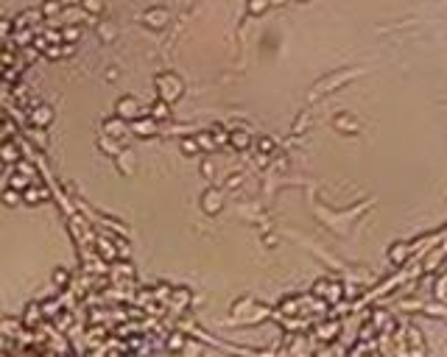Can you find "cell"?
Listing matches in <instances>:
<instances>
[{
    "label": "cell",
    "instance_id": "obj_19",
    "mask_svg": "<svg viewBox=\"0 0 447 357\" xmlns=\"http://www.w3.org/2000/svg\"><path fill=\"white\" fill-rule=\"evenodd\" d=\"M81 9L92 11V14H101L103 11V0H81Z\"/></svg>",
    "mask_w": 447,
    "mask_h": 357
},
{
    "label": "cell",
    "instance_id": "obj_28",
    "mask_svg": "<svg viewBox=\"0 0 447 357\" xmlns=\"http://www.w3.org/2000/svg\"><path fill=\"white\" fill-rule=\"evenodd\" d=\"M335 126H338V129H346V131H358V123H349L346 117H338Z\"/></svg>",
    "mask_w": 447,
    "mask_h": 357
},
{
    "label": "cell",
    "instance_id": "obj_5",
    "mask_svg": "<svg viewBox=\"0 0 447 357\" xmlns=\"http://www.w3.org/2000/svg\"><path fill=\"white\" fill-rule=\"evenodd\" d=\"M143 20H145L148 28H162V25L168 22V11L165 9H148L143 14Z\"/></svg>",
    "mask_w": 447,
    "mask_h": 357
},
{
    "label": "cell",
    "instance_id": "obj_20",
    "mask_svg": "<svg viewBox=\"0 0 447 357\" xmlns=\"http://www.w3.org/2000/svg\"><path fill=\"white\" fill-rule=\"evenodd\" d=\"M9 187H14V190H20V193H22V190L28 187V178L22 176V173H14V176H11V181H9Z\"/></svg>",
    "mask_w": 447,
    "mask_h": 357
},
{
    "label": "cell",
    "instance_id": "obj_8",
    "mask_svg": "<svg viewBox=\"0 0 447 357\" xmlns=\"http://www.w3.org/2000/svg\"><path fill=\"white\" fill-rule=\"evenodd\" d=\"M51 120H53V112H51V106H36V109H34V114H31V123H34V126H39V129H42V126H48Z\"/></svg>",
    "mask_w": 447,
    "mask_h": 357
},
{
    "label": "cell",
    "instance_id": "obj_17",
    "mask_svg": "<svg viewBox=\"0 0 447 357\" xmlns=\"http://www.w3.org/2000/svg\"><path fill=\"white\" fill-rule=\"evenodd\" d=\"M62 11V0H45L42 3V17H53Z\"/></svg>",
    "mask_w": 447,
    "mask_h": 357
},
{
    "label": "cell",
    "instance_id": "obj_9",
    "mask_svg": "<svg viewBox=\"0 0 447 357\" xmlns=\"http://www.w3.org/2000/svg\"><path fill=\"white\" fill-rule=\"evenodd\" d=\"M48 198V190L45 187H25L22 190V201L25 204H39V201Z\"/></svg>",
    "mask_w": 447,
    "mask_h": 357
},
{
    "label": "cell",
    "instance_id": "obj_31",
    "mask_svg": "<svg viewBox=\"0 0 447 357\" xmlns=\"http://www.w3.org/2000/svg\"><path fill=\"white\" fill-rule=\"evenodd\" d=\"M182 343H185V338H171V349H182Z\"/></svg>",
    "mask_w": 447,
    "mask_h": 357
},
{
    "label": "cell",
    "instance_id": "obj_10",
    "mask_svg": "<svg viewBox=\"0 0 447 357\" xmlns=\"http://www.w3.org/2000/svg\"><path fill=\"white\" fill-rule=\"evenodd\" d=\"M148 114H151V117H154V120H168V117H171V109H168V100H154V103H151V109H148Z\"/></svg>",
    "mask_w": 447,
    "mask_h": 357
},
{
    "label": "cell",
    "instance_id": "obj_3",
    "mask_svg": "<svg viewBox=\"0 0 447 357\" xmlns=\"http://www.w3.org/2000/svg\"><path fill=\"white\" fill-rule=\"evenodd\" d=\"M137 114H140V112H137V100L134 98L126 95V98L118 100V117H120V120H134Z\"/></svg>",
    "mask_w": 447,
    "mask_h": 357
},
{
    "label": "cell",
    "instance_id": "obj_32",
    "mask_svg": "<svg viewBox=\"0 0 447 357\" xmlns=\"http://www.w3.org/2000/svg\"><path fill=\"white\" fill-rule=\"evenodd\" d=\"M3 170H6V159L0 156V176H3Z\"/></svg>",
    "mask_w": 447,
    "mask_h": 357
},
{
    "label": "cell",
    "instance_id": "obj_7",
    "mask_svg": "<svg viewBox=\"0 0 447 357\" xmlns=\"http://www.w3.org/2000/svg\"><path fill=\"white\" fill-rule=\"evenodd\" d=\"M316 293H319V296H324V299H330V301H338V299H341V285H333V282H319V285H316Z\"/></svg>",
    "mask_w": 447,
    "mask_h": 357
},
{
    "label": "cell",
    "instance_id": "obj_21",
    "mask_svg": "<svg viewBox=\"0 0 447 357\" xmlns=\"http://www.w3.org/2000/svg\"><path fill=\"white\" fill-rule=\"evenodd\" d=\"M246 9L252 11V14H260V11L268 9V0H249V6H246Z\"/></svg>",
    "mask_w": 447,
    "mask_h": 357
},
{
    "label": "cell",
    "instance_id": "obj_25",
    "mask_svg": "<svg viewBox=\"0 0 447 357\" xmlns=\"http://www.w3.org/2000/svg\"><path fill=\"white\" fill-rule=\"evenodd\" d=\"M106 131H112V137H120V134H123V123L120 120H106Z\"/></svg>",
    "mask_w": 447,
    "mask_h": 357
},
{
    "label": "cell",
    "instance_id": "obj_22",
    "mask_svg": "<svg viewBox=\"0 0 447 357\" xmlns=\"http://www.w3.org/2000/svg\"><path fill=\"white\" fill-rule=\"evenodd\" d=\"M196 143H199V148H204V151H212V148H215V140H212V137H207V134H199V137H196Z\"/></svg>",
    "mask_w": 447,
    "mask_h": 357
},
{
    "label": "cell",
    "instance_id": "obj_16",
    "mask_svg": "<svg viewBox=\"0 0 447 357\" xmlns=\"http://www.w3.org/2000/svg\"><path fill=\"white\" fill-rule=\"evenodd\" d=\"M78 36H81V28H78V25H70V28H65V31H62V42L76 45Z\"/></svg>",
    "mask_w": 447,
    "mask_h": 357
},
{
    "label": "cell",
    "instance_id": "obj_11",
    "mask_svg": "<svg viewBox=\"0 0 447 357\" xmlns=\"http://www.w3.org/2000/svg\"><path fill=\"white\" fill-rule=\"evenodd\" d=\"M0 156H3V159H6V162H20V151H17V145L14 143H3L0 145Z\"/></svg>",
    "mask_w": 447,
    "mask_h": 357
},
{
    "label": "cell",
    "instance_id": "obj_30",
    "mask_svg": "<svg viewBox=\"0 0 447 357\" xmlns=\"http://www.w3.org/2000/svg\"><path fill=\"white\" fill-rule=\"evenodd\" d=\"M11 28H14V22H9V20H0V36H3V33H9Z\"/></svg>",
    "mask_w": 447,
    "mask_h": 357
},
{
    "label": "cell",
    "instance_id": "obj_14",
    "mask_svg": "<svg viewBox=\"0 0 447 357\" xmlns=\"http://www.w3.org/2000/svg\"><path fill=\"white\" fill-rule=\"evenodd\" d=\"M20 324H22V318H20V321H17V318H9V321L0 324V332L9 335V338H17V335H20V332H17V326H20Z\"/></svg>",
    "mask_w": 447,
    "mask_h": 357
},
{
    "label": "cell",
    "instance_id": "obj_23",
    "mask_svg": "<svg viewBox=\"0 0 447 357\" xmlns=\"http://www.w3.org/2000/svg\"><path fill=\"white\" fill-rule=\"evenodd\" d=\"M171 299H173V304H179V307H185V304L190 301V293H188V290H176V293H173Z\"/></svg>",
    "mask_w": 447,
    "mask_h": 357
},
{
    "label": "cell",
    "instance_id": "obj_33",
    "mask_svg": "<svg viewBox=\"0 0 447 357\" xmlns=\"http://www.w3.org/2000/svg\"><path fill=\"white\" fill-rule=\"evenodd\" d=\"M3 120H6V112L0 109V123H3Z\"/></svg>",
    "mask_w": 447,
    "mask_h": 357
},
{
    "label": "cell",
    "instance_id": "obj_13",
    "mask_svg": "<svg viewBox=\"0 0 447 357\" xmlns=\"http://www.w3.org/2000/svg\"><path fill=\"white\" fill-rule=\"evenodd\" d=\"M229 143L235 145V148H249V143H252V137H249V131H232L229 134Z\"/></svg>",
    "mask_w": 447,
    "mask_h": 357
},
{
    "label": "cell",
    "instance_id": "obj_6",
    "mask_svg": "<svg viewBox=\"0 0 447 357\" xmlns=\"http://www.w3.org/2000/svg\"><path fill=\"white\" fill-rule=\"evenodd\" d=\"M45 315H42V304H28L25 307V315H22V326H36V324L42 321Z\"/></svg>",
    "mask_w": 447,
    "mask_h": 357
},
{
    "label": "cell",
    "instance_id": "obj_15",
    "mask_svg": "<svg viewBox=\"0 0 447 357\" xmlns=\"http://www.w3.org/2000/svg\"><path fill=\"white\" fill-rule=\"evenodd\" d=\"M98 254L103 257V260H115V257H118V248H115L109 240H101V243H98Z\"/></svg>",
    "mask_w": 447,
    "mask_h": 357
},
{
    "label": "cell",
    "instance_id": "obj_1",
    "mask_svg": "<svg viewBox=\"0 0 447 357\" xmlns=\"http://www.w3.org/2000/svg\"><path fill=\"white\" fill-rule=\"evenodd\" d=\"M156 89H159V98L171 103L182 95V81L171 73H162V76H156Z\"/></svg>",
    "mask_w": 447,
    "mask_h": 357
},
{
    "label": "cell",
    "instance_id": "obj_26",
    "mask_svg": "<svg viewBox=\"0 0 447 357\" xmlns=\"http://www.w3.org/2000/svg\"><path fill=\"white\" fill-rule=\"evenodd\" d=\"M182 151H185L188 156H193L196 151H199V143H196V140H182Z\"/></svg>",
    "mask_w": 447,
    "mask_h": 357
},
{
    "label": "cell",
    "instance_id": "obj_24",
    "mask_svg": "<svg viewBox=\"0 0 447 357\" xmlns=\"http://www.w3.org/2000/svg\"><path fill=\"white\" fill-rule=\"evenodd\" d=\"M56 312H59L56 301H42V315H45V318H53Z\"/></svg>",
    "mask_w": 447,
    "mask_h": 357
},
{
    "label": "cell",
    "instance_id": "obj_2",
    "mask_svg": "<svg viewBox=\"0 0 447 357\" xmlns=\"http://www.w3.org/2000/svg\"><path fill=\"white\" fill-rule=\"evenodd\" d=\"M221 207H224V201H221V190H215V187H210L204 195H201V210L207 212V215H218L221 212Z\"/></svg>",
    "mask_w": 447,
    "mask_h": 357
},
{
    "label": "cell",
    "instance_id": "obj_18",
    "mask_svg": "<svg viewBox=\"0 0 447 357\" xmlns=\"http://www.w3.org/2000/svg\"><path fill=\"white\" fill-rule=\"evenodd\" d=\"M53 285H56V288H67V285H70V274H67V268H56V271H53Z\"/></svg>",
    "mask_w": 447,
    "mask_h": 357
},
{
    "label": "cell",
    "instance_id": "obj_12",
    "mask_svg": "<svg viewBox=\"0 0 447 357\" xmlns=\"http://www.w3.org/2000/svg\"><path fill=\"white\" fill-rule=\"evenodd\" d=\"M0 201H3L6 207H17V204L22 201V193H20V190H14V187H9V190H3Z\"/></svg>",
    "mask_w": 447,
    "mask_h": 357
},
{
    "label": "cell",
    "instance_id": "obj_29",
    "mask_svg": "<svg viewBox=\"0 0 447 357\" xmlns=\"http://www.w3.org/2000/svg\"><path fill=\"white\" fill-rule=\"evenodd\" d=\"M405 254H408V251H405V248H400V245H397V248L391 251V260H394V262H400V260H405Z\"/></svg>",
    "mask_w": 447,
    "mask_h": 357
},
{
    "label": "cell",
    "instance_id": "obj_4",
    "mask_svg": "<svg viewBox=\"0 0 447 357\" xmlns=\"http://www.w3.org/2000/svg\"><path fill=\"white\" fill-rule=\"evenodd\" d=\"M154 117H151V114H145V117H140V114H137V117H134V134H140V137H151V134L156 131V126H154Z\"/></svg>",
    "mask_w": 447,
    "mask_h": 357
},
{
    "label": "cell",
    "instance_id": "obj_27",
    "mask_svg": "<svg viewBox=\"0 0 447 357\" xmlns=\"http://www.w3.org/2000/svg\"><path fill=\"white\" fill-rule=\"evenodd\" d=\"M257 148H260V154H271V151H274V143H271L268 137H260V143H257Z\"/></svg>",
    "mask_w": 447,
    "mask_h": 357
}]
</instances>
